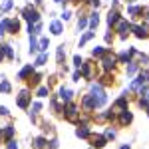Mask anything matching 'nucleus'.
<instances>
[{"label": "nucleus", "instance_id": "f257e3e1", "mask_svg": "<svg viewBox=\"0 0 149 149\" xmlns=\"http://www.w3.org/2000/svg\"><path fill=\"white\" fill-rule=\"evenodd\" d=\"M64 115H66V119L68 121H78V107H76V103H72V102H68V105L64 107Z\"/></svg>", "mask_w": 149, "mask_h": 149}, {"label": "nucleus", "instance_id": "f03ea898", "mask_svg": "<svg viewBox=\"0 0 149 149\" xmlns=\"http://www.w3.org/2000/svg\"><path fill=\"white\" fill-rule=\"evenodd\" d=\"M115 64H117V58H115V56H109V54L105 52V54H103V60H102L103 70H107V72H109V70L115 68Z\"/></svg>", "mask_w": 149, "mask_h": 149}, {"label": "nucleus", "instance_id": "7ed1b4c3", "mask_svg": "<svg viewBox=\"0 0 149 149\" xmlns=\"http://www.w3.org/2000/svg\"><path fill=\"white\" fill-rule=\"evenodd\" d=\"M24 14V18H26V20H28V22L32 24V22H38V20H40V14H38V10H34V8H32V6H28V8H26V10L22 12Z\"/></svg>", "mask_w": 149, "mask_h": 149}, {"label": "nucleus", "instance_id": "20e7f679", "mask_svg": "<svg viewBox=\"0 0 149 149\" xmlns=\"http://www.w3.org/2000/svg\"><path fill=\"white\" fill-rule=\"evenodd\" d=\"M90 141H92V147H95V149H102L107 143L105 135H90Z\"/></svg>", "mask_w": 149, "mask_h": 149}, {"label": "nucleus", "instance_id": "39448f33", "mask_svg": "<svg viewBox=\"0 0 149 149\" xmlns=\"http://www.w3.org/2000/svg\"><path fill=\"white\" fill-rule=\"evenodd\" d=\"M16 103H18V107H28V103H30V92L28 90H22Z\"/></svg>", "mask_w": 149, "mask_h": 149}, {"label": "nucleus", "instance_id": "423d86ee", "mask_svg": "<svg viewBox=\"0 0 149 149\" xmlns=\"http://www.w3.org/2000/svg\"><path fill=\"white\" fill-rule=\"evenodd\" d=\"M84 107H86L88 111H93V109L97 107V102H95V97H93L92 93H90V95H84Z\"/></svg>", "mask_w": 149, "mask_h": 149}, {"label": "nucleus", "instance_id": "0eeeda50", "mask_svg": "<svg viewBox=\"0 0 149 149\" xmlns=\"http://www.w3.org/2000/svg\"><path fill=\"white\" fill-rule=\"evenodd\" d=\"M123 109H127V97H119V100L115 102V105H113V111L119 113V111H123Z\"/></svg>", "mask_w": 149, "mask_h": 149}, {"label": "nucleus", "instance_id": "6e6552de", "mask_svg": "<svg viewBox=\"0 0 149 149\" xmlns=\"http://www.w3.org/2000/svg\"><path fill=\"white\" fill-rule=\"evenodd\" d=\"M12 135H14V127L12 125H6L4 129H0V139H8L10 141Z\"/></svg>", "mask_w": 149, "mask_h": 149}, {"label": "nucleus", "instance_id": "1a4fd4ad", "mask_svg": "<svg viewBox=\"0 0 149 149\" xmlns=\"http://www.w3.org/2000/svg\"><path fill=\"white\" fill-rule=\"evenodd\" d=\"M119 18H121V16H119L117 10H109V14H107V24H109V26H115V24L119 22Z\"/></svg>", "mask_w": 149, "mask_h": 149}, {"label": "nucleus", "instance_id": "9d476101", "mask_svg": "<svg viewBox=\"0 0 149 149\" xmlns=\"http://www.w3.org/2000/svg\"><path fill=\"white\" fill-rule=\"evenodd\" d=\"M119 123H121V125H127V123H131V119H133V115L129 113V111H127V109H123V111H119Z\"/></svg>", "mask_w": 149, "mask_h": 149}, {"label": "nucleus", "instance_id": "9b49d317", "mask_svg": "<svg viewBox=\"0 0 149 149\" xmlns=\"http://www.w3.org/2000/svg\"><path fill=\"white\" fill-rule=\"evenodd\" d=\"M72 97H74V92H72V90H68V88H62V90H60V100H62V102H70Z\"/></svg>", "mask_w": 149, "mask_h": 149}, {"label": "nucleus", "instance_id": "f8f14e48", "mask_svg": "<svg viewBox=\"0 0 149 149\" xmlns=\"http://www.w3.org/2000/svg\"><path fill=\"white\" fill-rule=\"evenodd\" d=\"M50 30H52V34L60 36L62 32H64V26H62V22H58V20H54V22L50 24Z\"/></svg>", "mask_w": 149, "mask_h": 149}, {"label": "nucleus", "instance_id": "ddd939ff", "mask_svg": "<svg viewBox=\"0 0 149 149\" xmlns=\"http://www.w3.org/2000/svg\"><path fill=\"white\" fill-rule=\"evenodd\" d=\"M135 54H137V52H135V50L131 48V50H127V52H123V54H119V62L127 64V62H129V58H131V56H135Z\"/></svg>", "mask_w": 149, "mask_h": 149}, {"label": "nucleus", "instance_id": "4468645a", "mask_svg": "<svg viewBox=\"0 0 149 149\" xmlns=\"http://www.w3.org/2000/svg\"><path fill=\"white\" fill-rule=\"evenodd\" d=\"M32 72H34V68H32V66L22 68V70H20V74H18V80H26L28 76H32Z\"/></svg>", "mask_w": 149, "mask_h": 149}, {"label": "nucleus", "instance_id": "2eb2a0df", "mask_svg": "<svg viewBox=\"0 0 149 149\" xmlns=\"http://www.w3.org/2000/svg\"><path fill=\"white\" fill-rule=\"evenodd\" d=\"M18 30H20V22H18V20H10V22H8V32H10V34H16Z\"/></svg>", "mask_w": 149, "mask_h": 149}, {"label": "nucleus", "instance_id": "dca6fc26", "mask_svg": "<svg viewBox=\"0 0 149 149\" xmlns=\"http://www.w3.org/2000/svg\"><path fill=\"white\" fill-rule=\"evenodd\" d=\"M115 28H117V32H121V34H125V30H129V24H127L125 20H121V18H119V22L115 24Z\"/></svg>", "mask_w": 149, "mask_h": 149}, {"label": "nucleus", "instance_id": "f3484780", "mask_svg": "<svg viewBox=\"0 0 149 149\" xmlns=\"http://www.w3.org/2000/svg\"><path fill=\"white\" fill-rule=\"evenodd\" d=\"M76 135H78V137H90V129L86 125H80L76 129Z\"/></svg>", "mask_w": 149, "mask_h": 149}, {"label": "nucleus", "instance_id": "a211bd4d", "mask_svg": "<svg viewBox=\"0 0 149 149\" xmlns=\"http://www.w3.org/2000/svg\"><path fill=\"white\" fill-rule=\"evenodd\" d=\"M0 92H2V93H10L12 92V86L6 81V78H4V80H0Z\"/></svg>", "mask_w": 149, "mask_h": 149}, {"label": "nucleus", "instance_id": "6ab92c4d", "mask_svg": "<svg viewBox=\"0 0 149 149\" xmlns=\"http://www.w3.org/2000/svg\"><path fill=\"white\" fill-rule=\"evenodd\" d=\"M48 46H50V40H48V38H40V40H38V50H40V52H46Z\"/></svg>", "mask_w": 149, "mask_h": 149}, {"label": "nucleus", "instance_id": "aec40b11", "mask_svg": "<svg viewBox=\"0 0 149 149\" xmlns=\"http://www.w3.org/2000/svg\"><path fill=\"white\" fill-rule=\"evenodd\" d=\"M97 24H100V14H97V12L90 14V28H95Z\"/></svg>", "mask_w": 149, "mask_h": 149}, {"label": "nucleus", "instance_id": "412c9836", "mask_svg": "<svg viewBox=\"0 0 149 149\" xmlns=\"http://www.w3.org/2000/svg\"><path fill=\"white\" fill-rule=\"evenodd\" d=\"M46 145H48L46 137H36V139H34V147H36V149H42V147H46Z\"/></svg>", "mask_w": 149, "mask_h": 149}, {"label": "nucleus", "instance_id": "4be33fe9", "mask_svg": "<svg viewBox=\"0 0 149 149\" xmlns=\"http://www.w3.org/2000/svg\"><path fill=\"white\" fill-rule=\"evenodd\" d=\"M46 62H48V54H46V52H42L40 56L36 58V64H34V66H44Z\"/></svg>", "mask_w": 149, "mask_h": 149}, {"label": "nucleus", "instance_id": "5701e85b", "mask_svg": "<svg viewBox=\"0 0 149 149\" xmlns=\"http://www.w3.org/2000/svg\"><path fill=\"white\" fill-rule=\"evenodd\" d=\"M92 38H93V32H86V34L80 38V48H81V46H86V42H90Z\"/></svg>", "mask_w": 149, "mask_h": 149}, {"label": "nucleus", "instance_id": "b1692460", "mask_svg": "<svg viewBox=\"0 0 149 149\" xmlns=\"http://www.w3.org/2000/svg\"><path fill=\"white\" fill-rule=\"evenodd\" d=\"M58 64H62V62H64V58H66V50H64V44H62V46H58Z\"/></svg>", "mask_w": 149, "mask_h": 149}, {"label": "nucleus", "instance_id": "393cba45", "mask_svg": "<svg viewBox=\"0 0 149 149\" xmlns=\"http://www.w3.org/2000/svg\"><path fill=\"white\" fill-rule=\"evenodd\" d=\"M30 52H38V40L34 34L30 36Z\"/></svg>", "mask_w": 149, "mask_h": 149}, {"label": "nucleus", "instance_id": "a878e982", "mask_svg": "<svg viewBox=\"0 0 149 149\" xmlns=\"http://www.w3.org/2000/svg\"><path fill=\"white\" fill-rule=\"evenodd\" d=\"M46 95H50V88H46V86L38 88V97H46Z\"/></svg>", "mask_w": 149, "mask_h": 149}, {"label": "nucleus", "instance_id": "bb28decb", "mask_svg": "<svg viewBox=\"0 0 149 149\" xmlns=\"http://www.w3.org/2000/svg\"><path fill=\"white\" fill-rule=\"evenodd\" d=\"M86 26H88V18H86V16H81L80 20H78V32H81Z\"/></svg>", "mask_w": 149, "mask_h": 149}, {"label": "nucleus", "instance_id": "cd10ccee", "mask_svg": "<svg viewBox=\"0 0 149 149\" xmlns=\"http://www.w3.org/2000/svg\"><path fill=\"white\" fill-rule=\"evenodd\" d=\"M129 66H127V76H133L135 72H137V64H133V62H127Z\"/></svg>", "mask_w": 149, "mask_h": 149}, {"label": "nucleus", "instance_id": "c85d7f7f", "mask_svg": "<svg viewBox=\"0 0 149 149\" xmlns=\"http://www.w3.org/2000/svg\"><path fill=\"white\" fill-rule=\"evenodd\" d=\"M105 52H107V50H105V48H102V46H97V48H93V50H92V54H93V56H97V58L103 56Z\"/></svg>", "mask_w": 149, "mask_h": 149}, {"label": "nucleus", "instance_id": "c756f323", "mask_svg": "<svg viewBox=\"0 0 149 149\" xmlns=\"http://www.w3.org/2000/svg\"><path fill=\"white\" fill-rule=\"evenodd\" d=\"M40 109H42V103H40V102H34V103H32V111H30V115H36Z\"/></svg>", "mask_w": 149, "mask_h": 149}, {"label": "nucleus", "instance_id": "7c9ffc66", "mask_svg": "<svg viewBox=\"0 0 149 149\" xmlns=\"http://www.w3.org/2000/svg\"><path fill=\"white\" fill-rule=\"evenodd\" d=\"M2 50H4V56H8L10 60L14 58V52H12V46H8V44H6V46H2Z\"/></svg>", "mask_w": 149, "mask_h": 149}, {"label": "nucleus", "instance_id": "2f4dec72", "mask_svg": "<svg viewBox=\"0 0 149 149\" xmlns=\"http://www.w3.org/2000/svg\"><path fill=\"white\" fill-rule=\"evenodd\" d=\"M12 8V0H4V4H2V8H0V10L2 12H8Z\"/></svg>", "mask_w": 149, "mask_h": 149}, {"label": "nucleus", "instance_id": "473e14b6", "mask_svg": "<svg viewBox=\"0 0 149 149\" xmlns=\"http://www.w3.org/2000/svg\"><path fill=\"white\" fill-rule=\"evenodd\" d=\"M139 80L143 81V84H147V81H149V72H147V70H145V72H141V74H139Z\"/></svg>", "mask_w": 149, "mask_h": 149}, {"label": "nucleus", "instance_id": "72a5a7b5", "mask_svg": "<svg viewBox=\"0 0 149 149\" xmlns=\"http://www.w3.org/2000/svg\"><path fill=\"white\" fill-rule=\"evenodd\" d=\"M40 80H42V76H40V74H36L34 78L30 76V84H32V86H38V84H40Z\"/></svg>", "mask_w": 149, "mask_h": 149}, {"label": "nucleus", "instance_id": "f704fd0d", "mask_svg": "<svg viewBox=\"0 0 149 149\" xmlns=\"http://www.w3.org/2000/svg\"><path fill=\"white\" fill-rule=\"evenodd\" d=\"M8 22H10V20H2V22H0V34H4V32L8 30Z\"/></svg>", "mask_w": 149, "mask_h": 149}, {"label": "nucleus", "instance_id": "c9c22d12", "mask_svg": "<svg viewBox=\"0 0 149 149\" xmlns=\"http://www.w3.org/2000/svg\"><path fill=\"white\" fill-rule=\"evenodd\" d=\"M74 66H76V68H81V66H84V60H81L80 56H74Z\"/></svg>", "mask_w": 149, "mask_h": 149}, {"label": "nucleus", "instance_id": "e433bc0d", "mask_svg": "<svg viewBox=\"0 0 149 149\" xmlns=\"http://www.w3.org/2000/svg\"><path fill=\"white\" fill-rule=\"evenodd\" d=\"M139 105H141V107H145V109H149V100L141 97V100H139Z\"/></svg>", "mask_w": 149, "mask_h": 149}, {"label": "nucleus", "instance_id": "4c0bfd02", "mask_svg": "<svg viewBox=\"0 0 149 149\" xmlns=\"http://www.w3.org/2000/svg\"><path fill=\"white\" fill-rule=\"evenodd\" d=\"M115 137V131L113 129H107V131H105V139H113Z\"/></svg>", "mask_w": 149, "mask_h": 149}, {"label": "nucleus", "instance_id": "58836bf2", "mask_svg": "<svg viewBox=\"0 0 149 149\" xmlns=\"http://www.w3.org/2000/svg\"><path fill=\"white\" fill-rule=\"evenodd\" d=\"M70 18H72V12H70V10L62 12V20H70Z\"/></svg>", "mask_w": 149, "mask_h": 149}, {"label": "nucleus", "instance_id": "ea45409f", "mask_svg": "<svg viewBox=\"0 0 149 149\" xmlns=\"http://www.w3.org/2000/svg\"><path fill=\"white\" fill-rule=\"evenodd\" d=\"M8 149H18V143H16L14 139H10V141H8Z\"/></svg>", "mask_w": 149, "mask_h": 149}, {"label": "nucleus", "instance_id": "a19ab883", "mask_svg": "<svg viewBox=\"0 0 149 149\" xmlns=\"http://www.w3.org/2000/svg\"><path fill=\"white\" fill-rule=\"evenodd\" d=\"M80 78H81V74H80V72H74V76H72V80H74V81H80Z\"/></svg>", "mask_w": 149, "mask_h": 149}, {"label": "nucleus", "instance_id": "79ce46f5", "mask_svg": "<svg viewBox=\"0 0 149 149\" xmlns=\"http://www.w3.org/2000/svg\"><path fill=\"white\" fill-rule=\"evenodd\" d=\"M0 115H8V107H4V105H0Z\"/></svg>", "mask_w": 149, "mask_h": 149}, {"label": "nucleus", "instance_id": "37998d69", "mask_svg": "<svg viewBox=\"0 0 149 149\" xmlns=\"http://www.w3.org/2000/svg\"><path fill=\"white\" fill-rule=\"evenodd\" d=\"M50 149H58V141H56V139L50 141Z\"/></svg>", "mask_w": 149, "mask_h": 149}, {"label": "nucleus", "instance_id": "c03bdc74", "mask_svg": "<svg viewBox=\"0 0 149 149\" xmlns=\"http://www.w3.org/2000/svg\"><path fill=\"white\" fill-rule=\"evenodd\" d=\"M92 6H93V8H97V6H100V0H92Z\"/></svg>", "mask_w": 149, "mask_h": 149}, {"label": "nucleus", "instance_id": "a18cd8bd", "mask_svg": "<svg viewBox=\"0 0 149 149\" xmlns=\"http://www.w3.org/2000/svg\"><path fill=\"white\" fill-rule=\"evenodd\" d=\"M2 60H4V50L0 48V62H2Z\"/></svg>", "mask_w": 149, "mask_h": 149}, {"label": "nucleus", "instance_id": "49530a36", "mask_svg": "<svg viewBox=\"0 0 149 149\" xmlns=\"http://www.w3.org/2000/svg\"><path fill=\"white\" fill-rule=\"evenodd\" d=\"M121 149H131V147H129V145H121Z\"/></svg>", "mask_w": 149, "mask_h": 149}, {"label": "nucleus", "instance_id": "de8ad7c7", "mask_svg": "<svg viewBox=\"0 0 149 149\" xmlns=\"http://www.w3.org/2000/svg\"><path fill=\"white\" fill-rule=\"evenodd\" d=\"M54 2H58V4H60V2H62V0H54Z\"/></svg>", "mask_w": 149, "mask_h": 149}, {"label": "nucleus", "instance_id": "09e8293b", "mask_svg": "<svg viewBox=\"0 0 149 149\" xmlns=\"http://www.w3.org/2000/svg\"><path fill=\"white\" fill-rule=\"evenodd\" d=\"M147 100H149V93H147Z\"/></svg>", "mask_w": 149, "mask_h": 149}]
</instances>
